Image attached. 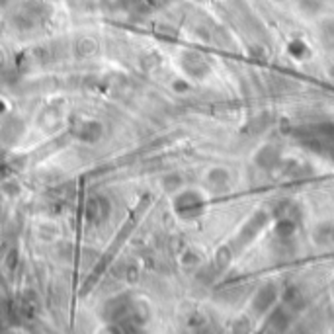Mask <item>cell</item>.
<instances>
[{
    "label": "cell",
    "instance_id": "cell-4",
    "mask_svg": "<svg viewBox=\"0 0 334 334\" xmlns=\"http://www.w3.org/2000/svg\"><path fill=\"white\" fill-rule=\"evenodd\" d=\"M331 76L334 78V67H331Z\"/></svg>",
    "mask_w": 334,
    "mask_h": 334
},
{
    "label": "cell",
    "instance_id": "cell-3",
    "mask_svg": "<svg viewBox=\"0 0 334 334\" xmlns=\"http://www.w3.org/2000/svg\"><path fill=\"white\" fill-rule=\"evenodd\" d=\"M327 28H329V30H325V35H327L331 41H334V24H329Z\"/></svg>",
    "mask_w": 334,
    "mask_h": 334
},
{
    "label": "cell",
    "instance_id": "cell-1",
    "mask_svg": "<svg viewBox=\"0 0 334 334\" xmlns=\"http://www.w3.org/2000/svg\"><path fill=\"white\" fill-rule=\"evenodd\" d=\"M272 301H274V287H264L262 291H260V295L256 297V301H254V307L256 309H260V313L264 311V309H268L270 305H272Z\"/></svg>",
    "mask_w": 334,
    "mask_h": 334
},
{
    "label": "cell",
    "instance_id": "cell-2",
    "mask_svg": "<svg viewBox=\"0 0 334 334\" xmlns=\"http://www.w3.org/2000/svg\"><path fill=\"white\" fill-rule=\"evenodd\" d=\"M229 262H231V252H229L227 248H221V250L217 252V260H215V264H217L219 268H225Z\"/></svg>",
    "mask_w": 334,
    "mask_h": 334
}]
</instances>
